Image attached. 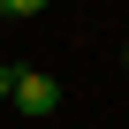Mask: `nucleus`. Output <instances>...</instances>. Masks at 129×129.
<instances>
[{
    "label": "nucleus",
    "instance_id": "obj_1",
    "mask_svg": "<svg viewBox=\"0 0 129 129\" xmlns=\"http://www.w3.org/2000/svg\"><path fill=\"white\" fill-rule=\"evenodd\" d=\"M8 99H15L30 121H46V114L61 106V84H53V76H38V69H15V91H8Z\"/></svg>",
    "mask_w": 129,
    "mask_h": 129
},
{
    "label": "nucleus",
    "instance_id": "obj_2",
    "mask_svg": "<svg viewBox=\"0 0 129 129\" xmlns=\"http://www.w3.org/2000/svg\"><path fill=\"white\" fill-rule=\"evenodd\" d=\"M0 8H8V15H38L46 0H0Z\"/></svg>",
    "mask_w": 129,
    "mask_h": 129
},
{
    "label": "nucleus",
    "instance_id": "obj_3",
    "mask_svg": "<svg viewBox=\"0 0 129 129\" xmlns=\"http://www.w3.org/2000/svg\"><path fill=\"white\" fill-rule=\"evenodd\" d=\"M15 91V61H0V99H8Z\"/></svg>",
    "mask_w": 129,
    "mask_h": 129
},
{
    "label": "nucleus",
    "instance_id": "obj_4",
    "mask_svg": "<svg viewBox=\"0 0 129 129\" xmlns=\"http://www.w3.org/2000/svg\"><path fill=\"white\" fill-rule=\"evenodd\" d=\"M121 69H129V46H121Z\"/></svg>",
    "mask_w": 129,
    "mask_h": 129
},
{
    "label": "nucleus",
    "instance_id": "obj_5",
    "mask_svg": "<svg viewBox=\"0 0 129 129\" xmlns=\"http://www.w3.org/2000/svg\"><path fill=\"white\" fill-rule=\"evenodd\" d=\"M0 15H8V8H0Z\"/></svg>",
    "mask_w": 129,
    "mask_h": 129
}]
</instances>
